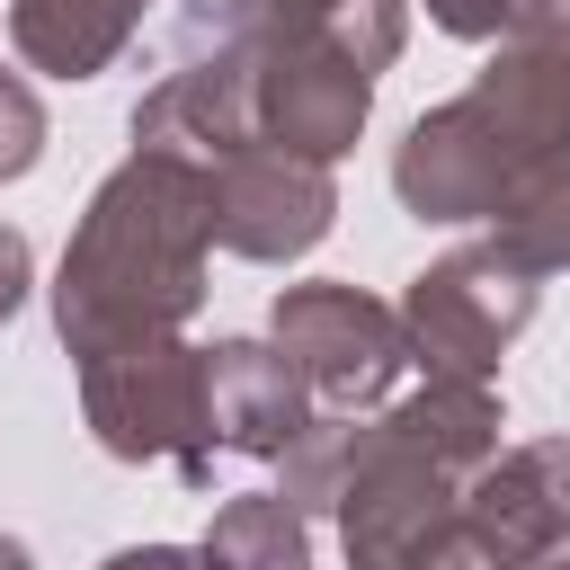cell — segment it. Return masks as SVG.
<instances>
[{
	"mask_svg": "<svg viewBox=\"0 0 570 570\" xmlns=\"http://www.w3.org/2000/svg\"><path fill=\"white\" fill-rule=\"evenodd\" d=\"M499 392L428 374L383 410H312V428L276 454L285 499L303 517H338L347 570H472L463 552V481L499 454Z\"/></svg>",
	"mask_w": 570,
	"mask_h": 570,
	"instance_id": "1",
	"label": "cell"
},
{
	"mask_svg": "<svg viewBox=\"0 0 570 570\" xmlns=\"http://www.w3.org/2000/svg\"><path fill=\"white\" fill-rule=\"evenodd\" d=\"M205 258H214L205 169L187 151L134 142L98 178V196L53 267V330H62L71 365L98 347H125V338L187 330L205 312Z\"/></svg>",
	"mask_w": 570,
	"mask_h": 570,
	"instance_id": "2",
	"label": "cell"
},
{
	"mask_svg": "<svg viewBox=\"0 0 570 570\" xmlns=\"http://www.w3.org/2000/svg\"><path fill=\"white\" fill-rule=\"evenodd\" d=\"M552 160H570V53L499 36L490 71L401 134L392 196L419 223H490Z\"/></svg>",
	"mask_w": 570,
	"mask_h": 570,
	"instance_id": "3",
	"label": "cell"
},
{
	"mask_svg": "<svg viewBox=\"0 0 570 570\" xmlns=\"http://www.w3.org/2000/svg\"><path fill=\"white\" fill-rule=\"evenodd\" d=\"M80 419L116 463H169L187 490L214 481V401H205V347L125 338L80 356Z\"/></svg>",
	"mask_w": 570,
	"mask_h": 570,
	"instance_id": "4",
	"label": "cell"
},
{
	"mask_svg": "<svg viewBox=\"0 0 570 570\" xmlns=\"http://www.w3.org/2000/svg\"><path fill=\"white\" fill-rule=\"evenodd\" d=\"M534 303H543V276L534 267H517L499 240H463L428 276H410V294L392 312H401V338H410V365L419 374L490 383L499 356L525 338Z\"/></svg>",
	"mask_w": 570,
	"mask_h": 570,
	"instance_id": "5",
	"label": "cell"
},
{
	"mask_svg": "<svg viewBox=\"0 0 570 570\" xmlns=\"http://www.w3.org/2000/svg\"><path fill=\"white\" fill-rule=\"evenodd\" d=\"M267 338L303 365L312 401L356 419V410H383L392 383L410 374V338H401V312L374 303L365 285H338V276H312V285H285L276 312H267Z\"/></svg>",
	"mask_w": 570,
	"mask_h": 570,
	"instance_id": "6",
	"label": "cell"
},
{
	"mask_svg": "<svg viewBox=\"0 0 570 570\" xmlns=\"http://www.w3.org/2000/svg\"><path fill=\"white\" fill-rule=\"evenodd\" d=\"M205 169V205H214V240L232 258H258V267H294L330 240L338 223V178L321 160H294L276 142H240L223 160H196Z\"/></svg>",
	"mask_w": 570,
	"mask_h": 570,
	"instance_id": "7",
	"label": "cell"
},
{
	"mask_svg": "<svg viewBox=\"0 0 570 570\" xmlns=\"http://www.w3.org/2000/svg\"><path fill=\"white\" fill-rule=\"evenodd\" d=\"M365 116H374V71L365 62H347L321 36H258V71H249V125H258V142L330 169L338 151H356Z\"/></svg>",
	"mask_w": 570,
	"mask_h": 570,
	"instance_id": "8",
	"label": "cell"
},
{
	"mask_svg": "<svg viewBox=\"0 0 570 570\" xmlns=\"http://www.w3.org/2000/svg\"><path fill=\"white\" fill-rule=\"evenodd\" d=\"M463 552L472 570H534L543 552H570V436L499 445L463 481Z\"/></svg>",
	"mask_w": 570,
	"mask_h": 570,
	"instance_id": "9",
	"label": "cell"
},
{
	"mask_svg": "<svg viewBox=\"0 0 570 570\" xmlns=\"http://www.w3.org/2000/svg\"><path fill=\"white\" fill-rule=\"evenodd\" d=\"M205 401H214V445L249 454V463H276L312 428V410H321L312 383H303V365L276 338H223V347H205Z\"/></svg>",
	"mask_w": 570,
	"mask_h": 570,
	"instance_id": "10",
	"label": "cell"
},
{
	"mask_svg": "<svg viewBox=\"0 0 570 570\" xmlns=\"http://www.w3.org/2000/svg\"><path fill=\"white\" fill-rule=\"evenodd\" d=\"M160 0H9V45L45 80H98Z\"/></svg>",
	"mask_w": 570,
	"mask_h": 570,
	"instance_id": "11",
	"label": "cell"
},
{
	"mask_svg": "<svg viewBox=\"0 0 570 570\" xmlns=\"http://www.w3.org/2000/svg\"><path fill=\"white\" fill-rule=\"evenodd\" d=\"M249 36H321L365 71H392L410 45V0H223Z\"/></svg>",
	"mask_w": 570,
	"mask_h": 570,
	"instance_id": "12",
	"label": "cell"
},
{
	"mask_svg": "<svg viewBox=\"0 0 570 570\" xmlns=\"http://www.w3.org/2000/svg\"><path fill=\"white\" fill-rule=\"evenodd\" d=\"M214 570H312V517L285 499V490H249V499H223L205 543H196Z\"/></svg>",
	"mask_w": 570,
	"mask_h": 570,
	"instance_id": "13",
	"label": "cell"
},
{
	"mask_svg": "<svg viewBox=\"0 0 570 570\" xmlns=\"http://www.w3.org/2000/svg\"><path fill=\"white\" fill-rule=\"evenodd\" d=\"M490 240H499L517 267L561 276V267H570V160H552L543 178H525V187L490 214Z\"/></svg>",
	"mask_w": 570,
	"mask_h": 570,
	"instance_id": "14",
	"label": "cell"
},
{
	"mask_svg": "<svg viewBox=\"0 0 570 570\" xmlns=\"http://www.w3.org/2000/svg\"><path fill=\"white\" fill-rule=\"evenodd\" d=\"M45 160V98L27 89V71L0 62V178H27Z\"/></svg>",
	"mask_w": 570,
	"mask_h": 570,
	"instance_id": "15",
	"label": "cell"
},
{
	"mask_svg": "<svg viewBox=\"0 0 570 570\" xmlns=\"http://www.w3.org/2000/svg\"><path fill=\"white\" fill-rule=\"evenodd\" d=\"M517 18H525V0H428V27H445L463 45H499Z\"/></svg>",
	"mask_w": 570,
	"mask_h": 570,
	"instance_id": "16",
	"label": "cell"
},
{
	"mask_svg": "<svg viewBox=\"0 0 570 570\" xmlns=\"http://www.w3.org/2000/svg\"><path fill=\"white\" fill-rule=\"evenodd\" d=\"M27 285H36V249H27V232H18V223H0V321H18Z\"/></svg>",
	"mask_w": 570,
	"mask_h": 570,
	"instance_id": "17",
	"label": "cell"
},
{
	"mask_svg": "<svg viewBox=\"0 0 570 570\" xmlns=\"http://www.w3.org/2000/svg\"><path fill=\"white\" fill-rule=\"evenodd\" d=\"M98 570H214L196 543H125V552H107Z\"/></svg>",
	"mask_w": 570,
	"mask_h": 570,
	"instance_id": "18",
	"label": "cell"
},
{
	"mask_svg": "<svg viewBox=\"0 0 570 570\" xmlns=\"http://www.w3.org/2000/svg\"><path fill=\"white\" fill-rule=\"evenodd\" d=\"M508 36H534V45H552V53H570V0H525V18H517Z\"/></svg>",
	"mask_w": 570,
	"mask_h": 570,
	"instance_id": "19",
	"label": "cell"
},
{
	"mask_svg": "<svg viewBox=\"0 0 570 570\" xmlns=\"http://www.w3.org/2000/svg\"><path fill=\"white\" fill-rule=\"evenodd\" d=\"M0 570H36V552H27L18 534H0Z\"/></svg>",
	"mask_w": 570,
	"mask_h": 570,
	"instance_id": "20",
	"label": "cell"
},
{
	"mask_svg": "<svg viewBox=\"0 0 570 570\" xmlns=\"http://www.w3.org/2000/svg\"><path fill=\"white\" fill-rule=\"evenodd\" d=\"M534 570H570V552H543V561H534Z\"/></svg>",
	"mask_w": 570,
	"mask_h": 570,
	"instance_id": "21",
	"label": "cell"
}]
</instances>
